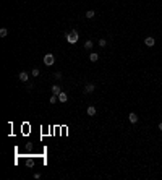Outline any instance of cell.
Returning a JSON list of instances; mask_svg holds the SVG:
<instances>
[{"instance_id": "6da1fadb", "label": "cell", "mask_w": 162, "mask_h": 180, "mask_svg": "<svg viewBox=\"0 0 162 180\" xmlns=\"http://www.w3.org/2000/svg\"><path fill=\"white\" fill-rule=\"evenodd\" d=\"M78 38H80V34H78L76 29H73V31H70V33L65 34V39H66L70 44H76V42H78Z\"/></svg>"}, {"instance_id": "7a4b0ae2", "label": "cell", "mask_w": 162, "mask_h": 180, "mask_svg": "<svg viewBox=\"0 0 162 180\" xmlns=\"http://www.w3.org/2000/svg\"><path fill=\"white\" fill-rule=\"evenodd\" d=\"M44 63H45L47 67L54 65V63H55V57L52 54H45V55H44Z\"/></svg>"}, {"instance_id": "3957f363", "label": "cell", "mask_w": 162, "mask_h": 180, "mask_svg": "<svg viewBox=\"0 0 162 180\" xmlns=\"http://www.w3.org/2000/svg\"><path fill=\"white\" fill-rule=\"evenodd\" d=\"M18 78H20V81L28 83V80H29V75H28L26 71H20V73H18Z\"/></svg>"}, {"instance_id": "277c9868", "label": "cell", "mask_w": 162, "mask_h": 180, "mask_svg": "<svg viewBox=\"0 0 162 180\" xmlns=\"http://www.w3.org/2000/svg\"><path fill=\"white\" fill-rule=\"evenodd\" d=\"M94 89H96V86H94L92 83H88L86 86H84V94H91V93H94Z\"/></svg>"}, {"instance_id": "5b68a950", "label": "cell", "mask_w": 162, "mask_h": 180, "mask_svg": "<svg viewBox=\"0 0 162 180\" xmlns=\"http://www.w3.org/2000/svg\"><path fill=\"white\" fill-rule=\"evenodd\" d=\"M144 44H146V45H147V47H152V45L156 44V39L152 38V36H147V38L144 39Z\"/></svg>"}, {"instance_id": "8992f818", "label": "cell", "mask_w": 162, "mask_h": 180, "mask_svg": "<svg viewBox=\"0 0 162 180\" xmlns=\"http://www.w3.org/2000/svg\"><path fill=\"white\" fill-rule=\"evenodd\" d=\"M128 120L131 122V123H136V122H138V115H136L135 112H130V114H128Z\"/></svg>"}, {"instance_id": "52a82bcc", "label": "cell", "mask_w": 162, "mask_h": 180, "mask_svg": "<svg viewBox=\"0 0 162 180\" xmlns=\"http://www.w3.org/2000/svg\"><path fill=\"white\" fill-rule=\"evenodd\" d=\"M66 101H68V96H66V94L63 93V91H62V93L59 94V102H62V104H65L66 102Z\"/></svg>"}, {"instance_id": "ba28073f", "label": "cell", "mask_w": 162, "mask_h": 180, "mask_svg": "<svg viewBox=\"0 0 162 180\" xmlns=\"http://www.w3.org/2000/svg\"><path fill=\"white\" fill-rule=\"evenodd\" d=\"M86 112H88L89 117H94V115H96V107H94V105H89V107L86 109Z\"/></svg>"}, {"instance_id": "9c48e42d", "label": "cell", "mask_w": 162, "mask_h": 180, "mask_svg": "<svg viewBox=\"0 0 162 180\" xmlns=\"http://www.w3.org/2000/svg\"><path fill=\"white\" fill-rule=\"evenodd\" d=\"M60 93H62V88H60L59 84H54V86H52V94H55V96H59Z\"/></svg>"}, {"instance_id": "30bf717a", "label": "cell", "mask_w": 162, "mask_h": 180, "mask_svg": "<svg viewBox=\"0 0 162 180\" xmlns=\"http://www.w3.org/2000/svg\"><path fill=\"white\" fill-rule=\"evenodd\" d=\"M92 45H94V42H92L91 39H88L86 42H84V49H86V50H91V49H92Z\"/></svg>"}, {"instance_id": "8fae6325", "label": "cell", "mask_w": 162, "mask_h": 180, "mask_svg": "<svg viewBox=\"0 0 162 180\" xmlns=\"http://www.w3.org/2000/svg\"><path fill=\"white\" fill-rule=\"evenodd\" d=\"M94 16H96V11H94V10H88L86 11V18H88V20H91V18H94Z\"/></svg>"}, {"instance_id": "7c38bea8", "label": "cell", "mask_w": 162, "mask_h": 180, "mask_svg": "<svg viewBox=\"0 0 162 180\" xmlns=\"http://www.w3.org/2000/svg\"><path fill=\"white\" fill-rule=\"evenodd\" d=\"M89 60H91V62H97V60H99V54H96V52H92V54L89 55Z\"/></svg>"}, {"instance_id": "4fadbf2b", "label": "cell", "mask_w": 162, "mask_h": 180, "mask_svg": "<svg viewBox=\"0 0 162 180\" xmlns=\"http://www.w3.org/2000/svg\"><path fill=\"white\" fill-rule=\"evenodd\" d=\"M39 73H41V71H39V68H32V70H31V75H32L34 78L39 76Z\"/></svg>"}, {"instance_id": "5bb4252c", "label": "cell", "mask_w": 162, "mask_h": 180, "mask_svg": "<svg viewBox=\"0 0 162 180\" xmlns=\"http://www.w3.org/2000/svg\"><path fill=\"white\" fill-rule=\"evenodd\" d=\"M107 45V39H99V47H105Z\"/></svg>"}, {"instance_id": "9a60e30c", "label": "cell", "mask_w": 162, "mask_h": 180, "mask_svg": "<svg viewBox=\"0 0 162 180\" xmlns=\"http://www.w3.org/2000/svg\"><path fill=\"white\" fill-rule=\"evenodd\" d=\"M59 101V96H55V94H52V98H50V104H55Z\"/></svg>"}, {"instance_id": "2e32d148", "label": "cell", "mask_w": 162, "mask_h": 180, "mask_svg": "<svg viewBox=\"0 0 162 180\" xmlns=\"http://www.w3.org/2000/svg\"><path fill=\"white\" fill-rule=\"evenodd\" d=\"M7 34H8V31H7L5 28H2V29H0V36H2V38H5Z\"/></svg>"}, {"instance_id": "e0dca14e", "label": "cell", "mask_w": 162, "mask_h": 180, "mask_svg": "<svg viewBox=\"0 0 162 180\" xmlns=\"http://www.w3.org/2000/svg\"><path fill=\"white\" fill-rule=\"evenodd\" d=\"M54 76L57 78V80H59V78H62V71H55V73H54Z\"/></svg>"}, {"instance_id": "ac0fdd59", "label": "cell", "mask_w": 162, "mask_h": 180, "mask_svg": "<svg viewBox=\"0 0 162 180\" xmlns=\"http://www.w3.org/2000/svg\"><path fill=\"white\" fill-rule=\"evenodd\" d=\"M159 130H162V122H161V123H159Z\"/></svg>"}]
</instances>
